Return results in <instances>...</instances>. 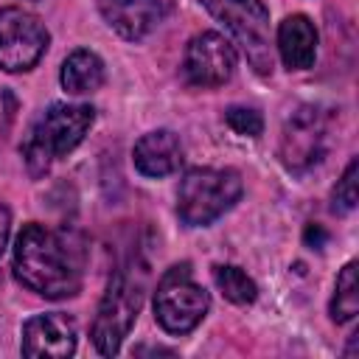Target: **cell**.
<instances>
[{
  "instance_id": "cell-1",
  "label": "cell",
  "mask_w": 359,
  "mask_h": 359,
  "mask_svg": "<svg viewBox=\"0 0 359 359\" xmlns=\"http://www.w3.org/2000/svg\"><path fill=\"white\" fill-rule=\"evenodd\" d=\"M14 278L48 297L62 300L73 297L84 280V250L67 230H53L39 222H31L20 230L11 255Z\"/></svg>"
},
{
  "instance_id": "cell-2",
  "label": "cell",
  "mask_w": 359,
  "mask_h": 359,
  "mask_svg": "<svg viewBox=\"0 0 359 359\" xmlns=\"http://www.w3.org/2000/svg\"><path fill=\"white\" fill-rule=\"evenodd\" d=\"M95 121V109L90 104H50L36 123L31 126L22 143V160L31 177H45L50 165L67 157L87 135Z\"/></svg>"
},
{
  "instance_id": "cell-3",
  "label": "cell",
  "mask_w": 359,
  "mask_h": 359,
  "mask_svg": "<svg viewBox=\"0 0 359 359\" xmlns=\"http://www.w3.org/2000/svg\"><path fill=\"white\" fill-rule=\"evenodd\" d=\"M143 294H146V269L137 261L112 272L107 292L98 303V314L93 320V334H90L98 353L115 356L121 351L123 339L129 337L137 320Z\"/></svg>"
},
{
  "instance_id": "cell-4",
  "label": "cell",
  "mask_w": 359,
  "mask_h": 359,
  "mask_svg": "<svg viewBox=\"0 0 359 359\" xmlns=\"http://www.w3.org/2000/svg\"><path fill=\"white\" fill-rule=\"evenodd\" d=\"M244 182L233 168H191L177 191V216L188 227H205L241 199Z\"/></svg>"
},
{
  "instance_id": "cell-5",
  "label": "cell",
  "mask_w": 359,
  "mask_h": 359,
  "mask_svg": "<svg viewBox=\"0 0 359 359\" xmlns=\"http://www.w3.org/2000/svg\"><path fill=\"white\" fill-rule=\"evenodd\" d=\"M205 8L224 22L233 45L241 48L244 59L258 76H269L275 67V45L269 28V11L261 0H202Z\"/></svg>"
},
{
  "instance_id": "cell-6",
  "label": "cell",
  "mask_w": 359,
  "mask_h": 359,
  "mask_svg": "<svg viewBox=\"0 0 359 359\" xmlns=\"http://www.w3.org/2000/svg\"><path fill=\"white\" fill-rule=\"evenodd\" d=\"M210 309V294L191 278V266H171L154 289V320L168 334L194 331Z\"/></svg>"
},
{
  "instance_id": "cell-7",
  "label": "cell",
  "mask_w": 359,
  "mask_h": 359,
  "mask_svg": "<svg viewBox=\"0 0 359 359\" xmlns=\"http://www.w3.org/2000/svg\"><path fill=\"white\" fill-rule=\"evenodd\" d=\"M48 42L50 34L36 14L17 6L0 8V70H31L45 56Z\"/></svg>"
},
{
  "instance_id": "cell-8",
  "label": "cell",
  "mask_w": 359,
  "mask_h": 359,
  "mask_svg": "<svg viewBox=\"0 0 359 359\" xmlns=\"http://www.w3.org/2000/svg\"><path fill=\"white\" fill-rule=\"evenodd\" d=\"M328 146V121L320 107H300L294 109L280 132V163L303 174L317 165Z\"/></svg>"
},
{
  "instance_id": "cell-9",
  "label": "cell",
  "mask_w": 359,
  "mask_h": 359,
  "mask_svg": "<svg viewBox=\"0 0 359 359\" xmlns=\"http://www.w3.org/2000/svg\"><path fill=\"white\" fill-rule=\"evenodd\" d=\"M182 73L194 87H222L236 73V48L219 31L191 36L182 56Z\"/></svg>"
},
{
  "instance_id": "cell-10",
  "label": "cell",
  "mask_w": 359,
  "mask_h": 359,
  "mask_svg": "<svg viewBox=\"0 0 359 359\" xmlns=\"http://www.w3.org/2000/svg\"><path fill=\"white\" fill-rule=\"evenodd\" d=\"M20 351L28 359L73 356L76 353V323H73V317H67L62 311H50V314H36V317L25 320Z\"/></svg>"
},
{
  "instance_id": "cell-11",
  "label": "cell",
  "mask_w": 359,
  "mask_h": 359,
  "mask_svg": "<svg viewBox=\"0 0 359 359\" xmlns=\"http://www.w3.org/2000/svg\"><path fill=\"white\" fill-rule=\"evenodd\" d=\"M177 0H98V11L107 25L123 39H143L171 11Z\"/></svg>"
},
{
  "instance_id": "cell-12",
  "label": "cell",
  "mask_w": 359,
  "mask_h": 359,
  "mask_svg": "<svg viewBox=\"0 0 359 359\" xmlns=\"http://www.w3.org/2000/svg\"><path fill=\"white\" fill-rule=\"evenodd\" d=\"M132 160H135V168H137L143 177H151V180L168 177V174H174V171L182 165V146H180V137H177L171 129L146 132V135L135 143Z\"/></svg>"
},
{
  "instance_id": "cell-13",
  "label": "cell",
  "mask_w": 359,
  "mask_h": 359,
  "mask_svg": "<svg viewBox=\"0 0 359 359\" xmlns=\"http://www.w3.org/2000/svg\"><path fill=\"white\" fill-rule=\"evenodd\" d=\"M275 48L289 70H309L317 59V28L306 14H289L278 25Z\"/></svg>"
},
{
  "instance_id": "cell-14",
  "label": "cell",
  "mask_w": 359,
  "mask_h": 359,
  "mask_svg": "<svg viewBox=\"0 0 359 359\" xmlns=\"http://www.w3.org/2000/svg\"><path fill=\"white\" fill-rule=\"evenodd\" d=\"M59 81H62L65 93H70V95L95 93L104 84V62H101V56L95 50H87V48L73 50L62 62Z\"/></svg>"
},
{
  "instance_id": "cell-15",
  "label": "cell",
  "mask_w": 359,
  "mask_h": 359,
  "mask_svg": "<svg viewBox=\"0 0 359 359\" xmlns=\"http://www.w3.org/2000/svg\"><path fill=\"white\" fill-rule=\"evenodd\" d=\"M359 311V283H356V261H348L337 275L334 297H331V317L334 323H351Z\"/></svg>"
},
{
  "instance_id": "cell-16",
  "label": "cell",
  "mask_w": 359,
  "mask_h": 359,
  "mask_svg": "<svg viewBox=\"0 0 359 359\" xmlns=\"http://www.w3.org/2000/svg\"><path fill=\"white\" fill-rule=\"evenodd\" d=\"M213 280H216L219 292H222L230 303H236V306H250V303H255V297H258L255 280H252L244 269H238V266H233V264L213 266Z\"/></svg>"
},
{
  "instance_id": "cell-17",
  "label": "cell",
  "mask_w": 359,
  "mask_h": 359,
  "mask_svg": "<svg viewBox=\"0 0 359 359\" xmlns=\"http://www.w3.org/2000/svg\"><path fill=\"white\" fill-rule=\"evenodd\" d=\"M224 121H227V126H230L236 135H241V137H258V135L264 132V118H261V112L252 109V107H230V109L224 112Z\"/></svg>"
},
{
  "instance_id": "cell-18",
  "label": "cell",
  "mask_w": 359,
  "mask_h": 359,
  "mask_svg": "<svg viewBox=\"0 0 359 359\" xmlns=\"http://www.w3.org/2000/svg\"><path fill=\"white\" fill-rule=\"evenodd\" d=\"M356 174H359V160L353 157L345 168V174L339 177L337 188H334V210L348 213L356 208Z\"/></svg>"
},
{
  "instance_id": "cell-19",
  "label": "cell",
  "mask_w": 359,
  "mask_h": 359,
  "mask_svg": "<svg viewBox=\"0 0 359 359\" xmlns=\"http://www.w3.org/2000/svg\"><path fill=\"white\" fill-rule=\"evenodd\" d=\"M8 236H11V213H8V208L0 202V255H3V250H6V244H8Z\"/></svg>"
},
{
  "instance_id": "cell-20",
  "label": "cell",
  "mask_w": 359,
  "mask_h": 359,
  "mask_svg": "<svg viewBox=\"0 0 359 359\" xmlns=\"http://www.w3.org/2000/svg\"><path fill=\"white\" fill-rule=\"evenodd\" d=\"M303 236H306V244H314L317 250H320V247L325 244V238H328V233H325V230H323L320 224H309Z\"/></svg>"
}]
</instances>
